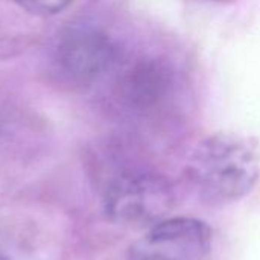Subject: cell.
<instances>
[{
	"label": "cell",
	"mask_w": 260,
	"mask_h": 260,
	"mask_svg": "<svg viewBox=\"0 0 260 260\" xmlns=\"http://www.w3.org/2000/svg\"><path fill=\"white\" fill-rule=\"evenodd\" d=\"M184 178L207 206L222 207L244 200L260 181L257 145L238 134H215L193 149Z\"/></svg>",
	"instance_id": "obj_1"
},
{
	"label": "cell",
	"mask_w": 260,
	"mask_h": 260,
	"mask_svg": "<svg viewBox=\"0 0 260 260\" xmlns=\"http://www.w3.org/2000/svg\"><path fill=\"white\" fill-rule=\"evenodd\" d=\"M175 206V192L166 177L140 168L120 171L104 193L107 216L125 227H151L168 218Z\"/></svg>",
	"instance_id": "obj_2"
},
{
	"label": "cell",
	"mask_w": 260,
	"mask_h": 260,
	"mask_svg": "<svg viewBox=\"0 0 260 260\" xmlns=\"http://www.w3.org/2000/svg\"><path fill=\"white\" fill-rule=\"evenodd\" d=\"M119 62L117 47L99 27L88 23H70L55 37L50 64L61 82L73 88H87L113 72Z\"/></svg>",
	"instance_id": "obj_3"
},
{
	"label": "cell",
	"mask_w": 260,
	"mask_h": 260,
	"mask_svg": "<svg viewBox=\"0 0 260 260\" xmlns=\"http://www.w3.org/2000/svg\"><path fill=\"white\" fill-rule=\"evenodd\" d=\"M213 232L190 216H168L148 227L128 250L126 260H209Z\"/></svg>",
	"instance_id": "obj_4"
},
{
	"label": "cell",
	"mask_w": 260,
	"mask_h": 260,
	"mask_svg": "<svg viewBox=\"0 0 260 260\" xmlns=\"http://www.w3.org/2000/svg\"><path fill=\"white\" fill-rule=\"evenodd\" d=\"M171 87L169 72L154 59H140L119 78V93L126 107L146 111L165 99Z\"/></svg>",
	"instance_id": "obj_5"
},
{
	"label": "cell",
	"mask_w": 260,
	"mask_h": 260,
	"mask_svg": "<svg viewBox=\"0 0 260 260\" xmlns=\"http://www.w3.org/2000/svg\"><path fill=\"white\" fill-rule=\"evenodd\" d=\"M23 9L38 15H53L66 9L72 0H14Z\"/></svg>",
	"instance_id": "obj_6"
},
{
	"label": "cell",
	"mask_w": 260,
	"mask_h": 260,
	"mask_svg": "<svg viewBox=\"0 0 260 260\" xmlns=\"http://www.w3.org/2000/svg\"><path fill=\"white\" fill-rule=\"evenodd\" d=\"M218 2H225V0H218Z\"/></svg>",
	"instance_id": "obj_7"
},
{
	"label": "cell",
	"mask_w": 260,
	"mask_h": 260,
	"mask_svg": "<svg viewBox=\"0 0 260 260\" xmlns=\"http://www.w3.org/2000/svg\"><path fill=\"white\" fill-rule=\"evenodd\" d=\"M0 260H5V259H2V256H0Z\"/></svg>",
	"instance_id": "obj_8"
}]
</instances>
